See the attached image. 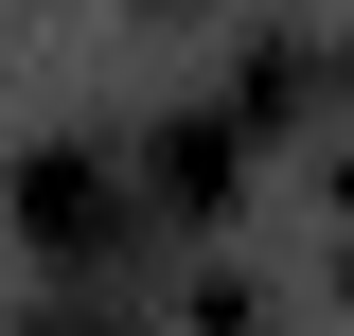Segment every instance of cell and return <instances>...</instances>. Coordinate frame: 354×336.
Instances as JSON below:
<instances>
[{
    "mask_svg": "<svg viewBox=\"0 0 354 336\" xmlns=\"http://www.w3.org/2000/svg\"><path fill=\"white\" fill-rule=\"evenodd\" d=\"M0 195H18V248L53 265V301H106V265L142 248V195H124V142H18V177H0Z\"/></svg>",
    "mask_w": 354,
    "mask_h": 336,
    "instance_id": "6da1fadb",
    "label": "cell"
},
{
    "mask_svg": "<svg viewBox=\"0 0 354 336\" xmlns=\"http://www.w3.org/2000/svg\"><path fill=\"white\" fill-rule=\"evenodd\" d=\"M0 336H124V319H106V301H53V283H36V301H18Z\"/></svg>",
    "mask_w": 354,
    "mask_h": 336,
    "instance_id": "7a4b0ae2",
    "label": "cell"
}]
</instances>
